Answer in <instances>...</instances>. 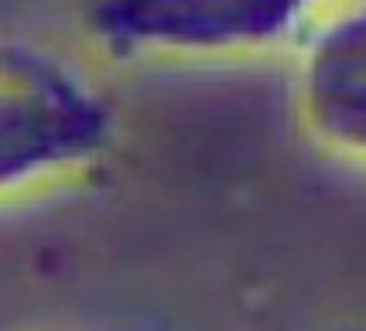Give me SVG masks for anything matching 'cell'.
<instances>
[{
	"label": "cell",
	"mask_w": 366,
	"mask_h": 331,
	"mask_svg": "<svg viewBox=\"0 0 366 331\" xmlns=\"http://www.w3.org/2000/svg\"><path fill=\"white\" fill-rule=\"evenodd\" d=\"M113 106L62 55L0 45V198L89 168L113 143Z\"/></svg>",
	"instance_id": "obj_1"
},
{
	"label": "cell",
	"mask_w": 366,
	"mask_h": 331,
	"mask_svg": "<svg viewBox=\"0 0 366 331\" xmlns=\"http://www.w3.org/2000/svg\"><path fill=\"white\" fill-rule=\"evenodd\" d=\"M315 0H89L86 28L113 51L216 55L285 38Z\"/></svg>",
	"instance_id": "obj_2"
},
{
	"label": "cell",
	"mask_w": 366,
	"mask_h": 331,
	"mask_svg": "<svg viewBox=\"0 0 366 331\" xmlns=\"http://www.w3.org/2000/svg\"><path fill=\"white\" fill-rule=\"evenodd\" d=\"M302 113L322 143L366 161V11L315 41L302 76Z\"/></svg>",
	"instance_id": "obj_3"
}]
</instances>
